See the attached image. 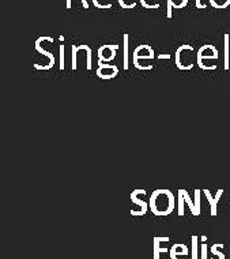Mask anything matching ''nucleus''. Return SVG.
Here are the masks:
<instances>
[{"label":"nucleus","instance_id":"412c9836","mask_svg":"<svg viewBox=\"0 0 230 259\" xmlns=\"http://www.w3.org/2000/svg\"><path fill=\"white\" fill-rule=\"evenodd\" d=\"M195 216H200V190H195Z\"/></svg>","mask_w":230,"mask_h":259},{"label":"nucleus","instance_id":"c85d7f7f","mask_svg":"<svg viewBox=\"0 0 230 259\" xmlns=\"http://www.w3.org/2000/svg\"><path fill=\"white\" fill-rule=\"evenodd\" d=\"M200 240H202V243H207V237L206 236H202V237H200Z\"/></svg>","mask_w":230,"mask_h":259},{"label":"nucleus","instance_id":"f8f14e48","mask_svg":"<svg viewBox=\"0 0 230 259\" xmlns=\"http://www.w3.org/2000/svg\"><path fill=\"white\" fill-rule=\"evenodd\" d=\"M188 2L189 0H168V18H172L173 9H184L188 5Z\"/></svg>","mask_w":230,"mask_h":259},{"label":"nucleus","instance_id":"dca6fc26","mask_svg":"<svg viewBox=\"0 0 230 259\" xmlns=\"http://www.w3.org/2000/svg\"><path fill=\"white\" fill-rule=\"evenodd\" d=\"M219 248H223V244H222V243H218V244L211 245L210 251H211V255H214V258H211V259H226L225 254L221 252Z\"/></svg>","mask_w":230,"mask_h":259},{"label":"nucleus","instance_id":"cd10ccee","mask_svg":"<svg viewBox=\"0 0 230 259\" xmlns=\"http://www.w3.org/2000/svg\"><path fill=\"white\" fill-rule=\"evenodd\" d=\"M71 6H72V0H67V5H66V7L68 10L71 9Z\"/></svg>","mask_w":230,"mask_h":259},{"label":"nucleus","instance_id":"1a4fd4ad","mask_svg":"<svg viewBox=\"0 0 230 259\" xmlns=\"http://www.w3.org/2000/svg\"><path fill=\"white\" fill-rule=\"evenodd\" d=\"M188 255H189V250L183 243H177V244H173L170 247V259H187Z\"/></svg>","mask_w":230,"mask_h":259},{"label":"nucleus","instance_id":"6ab92c4d","mask_svg":"<svg viewBox=\"0 0 230 259\" xmlns=\"http://www.w3.org/2000/svg\"><path fill=\"white\" fill-rule=\"evenodd\" d=\"M72 59H71V68L72 70H76L78 68V53H79V51H78V47L76 45H72Z\"/></svg>","mask_w":230,"mask_h":259},{"label":"nucleus","instance_id":"0eeeda50","mask_svg":"<svg viewBox=\"0 0 230 259\" xmlns=\"http://www.w3.org/2000/svg\"><path fill=\"white\" fill-rule=\"evenodd\" d=\"M119 49L118 44L114 45H109V44H105L102 47L98 48V61H102V63H110L113 61V59L116 57V52Z\"/></svg>","mask_w":230,"mask_h":259},{"label":"nucleus","instance_id":"a878e982","mask_svg":"<svg viewBox=\"0 0 230 259\" xmlns=\"http://www.w3.org/2000/svg\"><path fill=\"white\" fill-rule=\"evenodd\" d=\"M195 5H196V7L199 10H204L207 7V5L202 3V0H195Z\"/></svg>","mask_w":230,"mask_h":259},{"label":"nucleus","instance_id":"2eb2a0df","mask_svg":"<svg viewBox=\"0 0 230 259\" xmlns=\"http://www.w3.org/2000/svg\"><path fill=\"white\" fill-rule=\"evenodd\" d=\"M179 194L181 195L184 198V202L187 203L188 206H189V210H191V213H192V216H195V203H193V201L191 199V197H189V194H188V191H185V190H179Z\"/></svg>","mask_w":230,"mask_h":259},{"label":"nucleus","instance_id":"c756f323","mask_svg":"<svg viewBox=\"0 0 230 259\" xmlns=\"http://www.w3.org/2000/svg\"><path fill=\"white\" fill-rule=\"evenodd\" d=\"M157 2H158V0H157ZM146 3H147V0H141V5L142 6H145Z\"/></svg>","mask_w":230,"mask_h":259},{"label":"nucleus","instance_id":"ddd939ff","mask_svg":"<svg viewBox=\"0 0 230 259\" xmlns=\"http://www.w3.org/2000/svg\"><path fill=\"white\" fill-rule=\"evenodd\" d=\"M223 40H225V55H223V68L225 70H229L230 67V60H229V48H230V37L229 34H225V37H223Z\"/></svg>","mask_w":230,"mask_h":259},{"label":"nucleus","instance_id":"4be33fe9","mask_svg":"<svg viewBox=\"0 0 230 259\" xmlns=\"http://www.w3.org/2000/svg\"><path fill=\"white\" fill-rule=\"evenodd\" d=\"M119 5L124 10H132L137 6V0H119Z\"/></svg>","mask_w":230,"mask_h":259},{"label":"nucleus","instance_id":"9b49d317","mask_svg":"<svg viewBox=\"0 0 230 259\" xmlns=\"http://www.w3.org/2000/svg\"><path fill=\"white\" fill-rule=\"evenodd\" d=\"M41 44H43V38H37V40H36V51H37L38 53H43L44 56H47L48 59H49V67L52 68V67L55 66V56H53L49 51H45Z\"/></svg>","mask_w":230,"mask_h":259},{"label":"nucleus","instance_id":"bb28decb","mask_svg":"<svg viewBox=\"0 0 230 259\" xmlns=\"http://www.w3.org/2000/svg\"><path fill=\"white\" fill-rule=\"evenodd\" d=\"M157 59H168V60H169L170 55H169V53H161V55H158V56H157Z\"/></svg>","mask_w":230,"mask_h":259},{"label":"nucleus","instance_id":"b1692460","mask_svg":"<svg viewBox=\"0 0 230 259\" xmlns=\"http://www.w3.org/2000/svg\"><path fill=\"white\" fill-rule=\"evenodd\" d=\"M207 252H208L207 243H202V244H200V259H208V256H207Z\"/></svg>","mask_w":230,"mask_h":259},{"label":"nucleus","instance_id":"393cba45","mask_svg":"<svg viewBox=\"0 0 230 259\" xmlns=\"http://www.w3.org/2000/svg\"><path fill=\"white\" fill-rule=\"evenodd\" d=\"M184 198L179 194V216L183 217L184 216Z\"/></svg>","mask_w":230,"mask_h":259},{"label":"nucleus","instance_id":"7c9ffc66","mask_svg":"<svg viewBox=\"0 0 230 259\" xmlns=\"http://www.w3.org/2000/svg\"><path fill=\"white\" fill-rule=\"evenodd\" d=\"M91 2H93V0H91Z\"/></svg>","mask_w":230,"mask_h":259},{"label":"nucleus","instance_id":"423d86ee","mask_svg":"<svg viewBox=\"0 0 230 259\" xmlns=\"http://www.w3.org/2000/svg\"><path fill=\"white\" fill-rule=\"evenodd\" d=\"M169 237L168 236H155L153 239V259H161V254L162 252H169L170 248L166 247V244L169 243Z\"/></svg>","mask_w":230,"mask_h":259},{"label":"nucleus","instance_id":"aec40b11","mask_svg":"<svg viewBox=\"0 0 230 259\" xmlns=\"http://www.w3.org/2000/svg\"><path fill=\"white\" fill-rule=\"evenodd\" d=\"M128 40L130 36L124 34V70H128Z\"/></svg>","mask_w":230,"mask_h":259},{"label":"nucleus","instance_id":"9d476101","mask_svg":"<svg viewBox=\"0 0 230 259\" xmlns=\"http://www.w3.org/2000/svg\"><path fill=\"white\" fill-rule=\"evenodd\" d=\"M203 194L206 195L207 201H208V203H210V209H211V216L215 217L216 214H218V210H216V207H218V202H219V199H221V197L223 195V190H222V189L218 190V191H216L215 197H212L211 193H210L208 190H203Z\"/></svg>","mask_w":230,"mask_h":259},{"label":"nucleus","instance_id":"7ed1b4c3","mask_svg":"<svg viewBox=\"0 0 230 259\" xmlns=\"http://www.w3.org/2000/svg\"><path fill=\"white\" fill-rule=\"evenodd\" d=\"M218 49H216L214 45L211 44H206V45H203L200 47V49L197 51V66L200 67L202 70H206V60H214L216 61L218 60Z\"/></svg>","mask_w":230,"mask_h":259},{"label":"nucleus","instance_id":"a211bd4d","mask_svg":"<svg viewBox=\"0 0 230 259\" xmlns=\"http://www.w3.org/2000/svg\"><path fill=\"white\" fill-rule=\"evenodd\" d=\"M210 5L216 10H225L230 6V0H210Z\"/></svg>","mask_w":230,"mask_h":259},{"label":"nucleus","instance_id":"20e7f679","mask_svg":"<svg viewBox=\"0 0 230 259\" xmlns=\"http://www.w3.org/2000/svg\"><path fill=\"white\" fill-rule=\"evenodd\" d=\"M146 190H135V191H132L131 195H130V198H131L132 203H135L139 209L138 210H131V216L134 217H141V216H145L146 213H147V210H149V207H150V205L146 202V201H143V199H141L139 197H141L142 194H145Z\"/></svg>","mask_w":230,"mask_h":259},{"label":"nucleus","instance_id":"39448f33","mask_svg":"<svg viewBox=\"0 0 230 259\" xmlns=\"http://www.w3.org/2000/svg\"><path fill=\"white\" fill-rule=\"evenodd\" d=\"M155 57L154 51L150 45L147 44H142L134 51V66L138 70H141V59H147V60H153Z\"/></svg>","mask_w":230,"mask_h":259},{"label":"nucleus","instance_id":"5701e85b","mask_svg":"<svg viewBox=\"0 0 230 259\" xmlns=\"http://www.w3.org/2000/svg\"><path fill=\"white\" fill-rule=\"evenodd\" d=\"M59 51H60V53H59V56H60L59 68H60V70H64V45H60V47H59Z\"/></svg>","mask_w":230,"mask_h":259},{"label":"nucleus","instance_id":"f3484780","mask_svg":"<svg viewBox=\"0 0 230 259\" xmlns=\"http://www.w3.org/2000/svg\"><path fill=\"white\" fill-rule=\"evenodd\" d=\"M78 49H79L80 52L83 51L86 52V59H87V66H86V68L87 70H91V48L89 47V45H78Z\"/></svg>","mask_w":230,"mask_h":259},{"label":"nucleus","instance_id":"4468645a","mask_svg":"<svg viewBox=\"0 0 230 259\" xmlns=\"http://www.w3.org/2000/svg\"><path fill=\"white\" fill-rule=\"evenodd\" d=\"M199 237L193 235L191 237V259H199Z\"/></svg>","mask_w":230,"mask_h":259},{"label":"nucleus","instance_id":"6e6552de","mask_svg":"<svg viewBox=\"0 0 230 259\" xmlns=\"http://www.w3.org/2000/svg\"><path fill=\"white\" fill-rule=\"evenodd\" d=\"M119 67L114 64H105L102 61H98V68H97V76L101 79H112L118 76Z\"/></svg>","mask_w":230,"mask_h":259},{"label":"nucleus","instance_id":"f257e3e1","mask_svg":"<svg viewBox=\"0 0 230 259\" xmlns=\"http://www.w3.org/2000/svg\"><path fill=\"white\" fill-rule=\"evenodd\" d=\"M150 210L157 217H166L172 214L176 206V199L170 190L160 189L153 191L150 195Z\"/></svg>","mask_w":230,"mask_h":259},{"label":"nucleus","instance_id":"f03ea898","mask_svg":"<svg viewBox=\"0 0 230 259\" xmlns=\"http://www.w3.org/2000/svg\"><path fill=\"white\" fill-rule=\"evenodd\" d=\"M195 63H197V53L192 45L184 44L176 51V66L179 70H192Z\"/></svg>","mask_w":230,"mask_h":259}]
</instances>
